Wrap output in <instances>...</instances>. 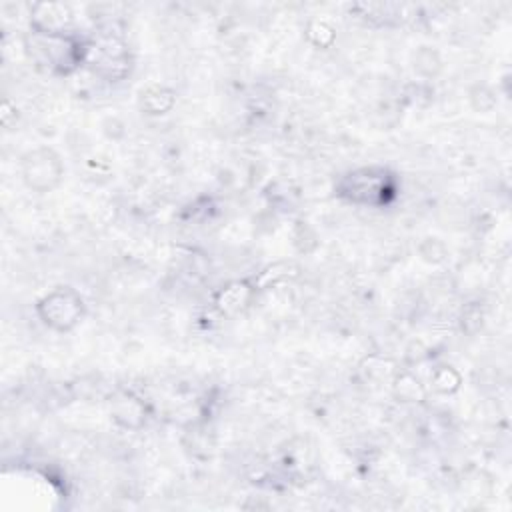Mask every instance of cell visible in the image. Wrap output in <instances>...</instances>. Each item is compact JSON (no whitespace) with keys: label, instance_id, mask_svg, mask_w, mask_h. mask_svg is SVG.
Wrapping results in <instances>:
<instances>
[{"label":"cell","instance_id":"1","mask_svg":"<svg viewBox=\"0 0 512 512\" xmlns=\"http://www.w3.org/2000/svg\"><path fill=\"white\" fill-rule=\"evenodd\" d=\"M28 54L52 72L68 74L80 62H84L86 46L68 36L66 32H40L34 30L26 38Z\"/></svg>","mask_w":512,"mask_h":512},{"label":"cell","instance_id":"2","mask_svg":"<svg viewBox=\"0 0 512 512\" xmlns=\"http://www.w3.org/2000/svg\"><path fill=\"white\" fill-rule=\"evenodd\" d=\"M336 192L354 204L382 206L388 204L390 198L396 194V180L384 168L366 166L342 176Z\"/></svg>","mask_w":512,"mask_h":512},{"label":"cell","instance_id":"3","mask_svg":"<svg viewBox=\"0 0 512 512\" xmlns=\"http://www.w3.org/2000/svg\"><path fill=\"white\" fill-rule=\"evenodd\" d=\"M36 310L48 328L68 332L82 320L84 300L72 288H56L38 302Z\"/></svg>","mask_w":512,"mask_h":512},{"label":"cell","instance_id":"4","mask_svg":"<svg viewBox=\"0 0 512 512\" xmlns=\"http://www.w3.org/2000/svg\"><path fill=\"white\" fill-rule=\"evenodd\" d=\"M64 166L58 154L50 148L30 150L22 158V178L28 188L38 192H48L62 180Z\"/></svg>","mask_w":512,"mask_h":512}]
</instances>
